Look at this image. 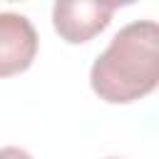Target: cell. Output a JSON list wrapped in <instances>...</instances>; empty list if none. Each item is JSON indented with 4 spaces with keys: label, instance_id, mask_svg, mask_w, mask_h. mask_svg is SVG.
Instances as JSON below:
<instances>
[{
    "label": "cell",
    "instance_id": "obj_1",
    "mask_svg": "<svg viewBox=\"0 0 159 159\" xmlns=\"http://www.w3.org/2000/svg\"><path fill=\"white\" fill-rule=\"evenodd\" d=\"M159 82V25L137 20L124 25L94 60L89 84L99 99L127 104L154 92Z\"/></svg>",
    "mask_w": 159,
    "mask_h": 159
},
{
    "label": "cell",
    "instance_id": "obj_2",
    "mask_svg": "<svg viewBox=\"0 0 159 159\" xmlns=\"http://www.w3.org/2000/svg\"><path fill=\"white\" fill-rule=\"evenodd\" d=\"M114 10H117V2H89V0L55 2L52 25L65 42L80 45V42H89L94 35H99L112 22Z\"/></svg>",
    "mask_w": 159,
    "mask_h": 159
},
{
    "label": "cell",
    "instance_id": "obj_3",
    "mask_svg": "<svg viewBox=\"0 0 159 159\" xmlns=\"http://www.w3.org/2000/svg\"><path fill=\"white\" fill-rule=\"evenodd\" d=\"M37 55V32L25 15L0 12V77L25 72Z\"/></svg>",
    "mask_w": 159,
    "mask_h": 159
},
{
    "label": "cell",
    "instance_id": "obj_4",
    "mask_svg": "<svg viewBox=\"0 0 159 159\" xmlns=\"http://www.w3.org/2000/svg\"><path fill=\"white\" fill-rule=\"evenodd\" d=\"M0 159H32V157L20 147H2L0 149Z\"/></svg>",
    "mask_w": 159,
    "mask_h": 159
},
{
    "label": "cell",
    "instance_id": "obj_5",
    "mask_svg": "<svg viewBox=\"0 0 159 159\" xmlns=\"http://www.w3.org/2000/svg\"><path fill=\"white\" fill-rule=\"evenodd\" d=\"M109 159H117V157H109Z\"/></svg>",
    "mask_w": 159,
    "mask_h": 159
}]
</instances>
